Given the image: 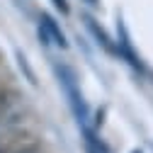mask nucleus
<instances>
[{
  "instance_id": "1",
  "label": "nucleus",
  "mask_w": 153,
  "mask_h": 153,
  "mask_svg": "<svg viewBox=\"0 0 153 153\" xmlns=\"http://www.w3.org/2000/svg\"><path fill=\"white\" fill-rule=\"evenodd\" d=\"M56 75H59V83L66 92L68 97V105L75 114V119H78V124H85L88 122V102L83 100V92H80V85H78V78H75V71L68 68V66H56Z\"/></svg>"
},
{
  "instance_id": "2",
  "label": "nucleus",
  "mask_w": 153,
  "mask_h": 153,
  "mask_svg": "<svg viewBox=\"0 0 153 153\" xmlns=\"http://www.w3.org/2000/svg\"><path fill=\"white\" fill-rule=\"evenodd\" d=\"M117 34H119V42H117V56H119V59H126L136 71H143V63H141V59L136 56V51H134V46H131L129 32H126V25H124L122 17L117 20Z\"/></svg>"
},
{
  "instance_id": "3",
  "label": "nucleus",
  "mask_w": 153,
  "mask_h": 153,
  "mask_svg": "<svg viewBox=\"0 0 153 153\" xmlns=\"http://www.w3.org/2000/svg\"><path fill=\"white\" fill-rule=\"evenodd\" d=\"M83 20H85V27H88V32L92 34V39L95 42H97L107 53H112V56H117V44H114L112 42V36L97 25V22H95V17H90V15H83Z\"/></svg>"
},
{
  "instance_id": "4",
  "label": "nucleus",
  "mask_w": 153,
  "mask_h": 153,
  "mask_svg": "<svg viewBox=\"0 0 153 153\" xmlns=\"http://www.w3.org/2000/svg\"><path fill=\"white\" fill-rule=\"evenodd\" d=\"M42 27L44 32L49 34V39L56 44V46H61V49H68V42H66V34L61 32V27L56 25V20L49 15V12H42Z\"/></svg>"
},
{
  "instance_id": "5",
  "label": "nucleus",
  "mask_w": 153,
  "mask_h": 153,
  "mask_svg": "<svg viewBox=\"0 0 153 153\" xmlns=\"http://www.w3.org/2000/svg\"><path fill=\"white\" fill-rule=\"evenodd\" d=\"M80 129H83V141H85V151L88 153H109V148L95 136L92 129H88L85 124H80Z\"/></svg>"
},
{
  "instance_id": "6",
  "label": "nucleus",
  "mask_w": 153,
  "mask_h": 153,
  "mask_svg": "<svg viewBox=\"0 0 153 153\" xmlns=\"http://www.w3.org/2000/svg\"><path fill=\"white\" fill-rule=\"evenodd\" d=\"M10 105H12V100H10V90H7V85H5V83H0V122L7 117Z\"/></svg>"
},
{
  "instance_id": "7",
  "label": "nucleus",
  "mask_w": 153,
  "mask_h": 153,
  "mask_svg": "<svg viewBox=\"0 0 153 153\" xmlns=\"http://www.w3.org/2000/svg\"><path fill=\"white\" fill-rule=\"evenodd\" d=\"M15 146V139L7 136V134H0V153H10Z\"/></svg>"
},
{
  "instance_id": "8",
  "label": "nucleus",
  "mask_w": 153,
  "mask_h": 153,
  "mask_svg": "<svg viewBox=\"0 0 153 153\" xmlns=\"http://www.w3.org/2000/svg\"><path fill=\"white\" fill-rule=\"evenodd\" d=\"M10 153H42V148H39V143H25V146H20V148H12Z\"/></svg>"
},
{
  "instance_id": "9",
  "label": "nucleus",
  "mask_w": 153,
  "mask_h": 153,
  "mask_svg": "<svg viewBox=\"0 0 153 153\" xmlns=\"http://www.w3.org/2000/svg\"><path fill=\"white\" fill-rule=\"evenodd\" d=\"M51 3H53V7H56V10H61L63 15H68V12H71V7H68V0H51Z\"/></svg>"
},
{
  "instance_id": "10",
  "label": "nucleus",
  "mask_w": 153,
  "mask_h": 153,
  "mask_svg": "<svg viewBox=\"0 0 153 153\" xmlns=\"http://www.w3.org/2000/svg\"><path fill=\"white\" fill-rule=\"evenodd\" d=\"M88 3H90V5H97V0H88Z\"/></svg>"
},
{
  "instance_id": "11",
  "label": "nucleus",
  "mask_w": 153,
  "mask_h": 153,
  "mask_svg": "<svg viewBox=\"0 0 153 153\" xmlns=\"http://www.w3.org/2000/svg\"><path fill=\"white\" fill-rule=\"evenodd\" d=\"M131 153H141V151H131Z\"/></svg>"
}]
</instances>
